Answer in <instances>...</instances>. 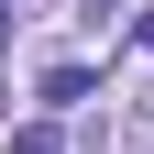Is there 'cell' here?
I'll list each match as a JSON object with an SVG mask.
<instances>
[{
  "label": "cell",
  "mask_w": 154,
  "mask_h": 154,
  "mask_svg": "<svg viewBox=\"0 0 154 154\" xmlns=\"http://www.w3.org/2000/svg\"><path fill=\"white\" fill-rule=\"evenodd\" d=\"M0 44H11V22H0Z\"/></svg>",
  "instance_id": "cell-2"
},
{
  "label": "cell",
  "mask_w": 154,
  "mask_h": 154,
  "mask_svg": "<svg viewBox=\"0 0 154 154\" xmlns=\"http://www.w3.org/2000/svg\"><path fill=\"white\" fill-rule=\"evenodd\" d=\"M11 154H66V132H55V121H22V132H11Z\"/></svg>",
  "instance_id": "cell-1"
}]
</instances>
